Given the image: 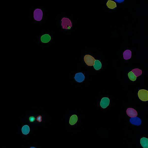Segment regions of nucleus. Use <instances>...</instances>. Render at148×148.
<instances>
[{
	"instance_id": "f03ea898",
	"label": "nucleus",
	"mask_w": 148,
	"mask_h": 148,
	"mask_svg": "<svg viewBox=\"0 0 148 148\" xmlns=\"http://www.w3.org/2000/svg\"><path fill=\"white\" fill-rule=\"evenodd\" d=\"M62 26L63 29H70L72 27V23L69 19L64 17L62 19Z\"/></svg>"
},
{
	"instance_id": "6ab92c4d",
	"label": "nucleus",
	"mask_w": 148,
	"mask_h": 148,
	"mask_svg": "<svg viewBox=\"0 0 148 148\" xmlns=\"http://www.w3.org/2000/svg\"><path fill=\"white\" fill-rule=\"evenodd\" d=\"M35 118L32 116L31 117L29 118L30 121L31 122H33V121L35 120Z\"/></svg>"
},
{
	"instance_id": "423d86ee",
	"label": "nucleus",
	"mask_w": 148,
	"mask_h": 148,
	"mask_svg": "<svg viewBox=\"0 0 148 148\" xmlns=\"http://www.w3.org/2000/svg\"><path fill=\"white\" fill-rule=\"evenodd\" d=\"M110 102V100L108 98H103L102 99L100 102V106L103 108H106L109 105Z\"/></svg>"
},
{
	"instance_id": "4468645a",
	"label": "nucleus",
	"mask_w": 148,
	"mask_h": 148,
	"mask_svg": "<svg viewBox=\"0 0 148 148\" xmlns=\"http://www.w3.org/2000/svg\"><path fill=\"white\" fill-rule=\"evenodd\" d=\"M93 67L95 70H98L101 68L102 65L101 62L98 60H96L94 62Z\"/></svg>"
},
{
	"instance_id": "39448f33",
	"label": "nucleus",
	"mask_w": 148,
	"mask_h": 148,
	"mask_svg": "<svg viewBox=\"0 0 148 148\" xmlns=\"http://www.w3.org/2000/svg\"><path fill=\"white\" fill-rule=\"evenodd\" d=\"M126 113L128 116L131 118L136 117L138 115L137 112L132 108H128L127 110Z\"/></svg>"
},
{
	"instance_id": "dca6fc26",
	"label": "nucleus",
	"mask_w": 148,
	"mask_h": 148,
	"mask_svg": "<svg viewBox=\"0 0 148 148\" xmlns=\"http://www.w3.org/2000/svg\"><path fill=\"white\" fill-rule=\"evenodd\" d=\"M30 131V129L28 126L26 125L23 127L22 132L23 134L26 135L28 134Z\"/></svg>"
},
{
	"instance_id": "aec40b11",
	"label": "nucleus",
	"mask_w": 148,
	"mask_h": 148,
	"mask_svg": "<svg viewBox=\"0 0 148 148\" xmlns=\"http://www.w3.org/2000/svg\"><path fill=\"white\" fill-rule=\"evenodd\" d=\"M30 148H34V147H32Z\"/></svg>"
},
{
	"instance_id": "2eb2a0df",
	"label": "nucleus",
	"mask_w": 148,
	"mask_h": 148,
	"mask_svg": "<svg viewBox=\"0 0 148 148\" xmlns=\"http://www.w3.org/2000/svg\"><path fill=\"white\" fill-rule=\"evenodd\" d=\"M135 76L136 77L140 76L142 74V71L141 70L139 69H135L132 70Z\"/></svg>"
},
{
	"instance_id": "f3484780",
	"label": "nucleus",
	"mask_w": 148,
	"mask_h": 148,
	"mask_svg": "<svg viewBox=\"0 0 148 148\" xmlns=\"http://www.w3.org/2000/svg\"><path fill=\"white\" fill-rule=\"evenodd\" d=\"M128 76L130 80L132 81H134L136 80V77L131 71L129 72L128 74Z\"/></svg>"
},
{
	"instance_id": "6e6552de",
	"label": "nucleus",
	"mask_w": 148,
	"mask_h": 148,
	"mask_svg": "<svg viewBox=\"0 0 148 148\" xmlns=\"http://www.w3.org/2000/svg\"><path fill=\"white\" fill-rule=\"evenodd\" d=\"M74 78L76 81L78 83H81L84 80L85 76L83 73H79L75 75Z\"/></svg>"
},
{
	"instance_id": "f8f14e48",
	"label": "nucleus",
	"mask_w": 148,
	"mask_h": 148,
	"mask_svg": "<svg viewBox=\"0 0 148 148\" xmlns=\"http://www.w3.org/2000/svg\"><path fill=\"white\" fill-rule=\"evenodd\" d=\"M78 118L76 115H74L71 117L70 119V124L72 125H73L77 122L78 121Z\"/></svg>"
},
{
	"instance_id": "0eeeda50",
	"label": "nucleus",
	"mask_w": 148,
	"mask_h": 148,
	"mask_svg": "<svg viewBox=\"0 0 148 148\" xmlns=\"http://www.w3.org/2000/svg\"><path fill=\"white\" fill-rule=\"evenodd\" d=\"M130 122L134 125L139 126L141 124V120L140 118L136 117L131 118L130 120Z\"/></svg>"
},
{
	"instance_id": "20e7f679",
	"label": "nucleus",
	"mask_w": 148,
	"mask_h": 148,
	"mask_svg": "<svg viewBox=\"0 0 148 148\" xmlns=\"http://www.w3.org/2000/svg\"><path fill=\"white\" fill-rule=\"evenodd\" d=\"M42 11L40 9H37L34 11V19L38 21L42 20L43 17Z\"/></svg>"
},
{
	"instance_id": "9d476101",
	"label": "nucleus",
	"mask_w": 148,
	"mask_h": 148,
	"mask_svg": "<svg viewBox=\"0 0 148 148\" xmlns=\"http://www.w3.org/2000/svg\"><path fill=\"white\" fill-rule=\"evenodd\" d=\"M148 139L147 138L143 137L140 140V143L144 148H148Z\"/></svg>"
},
{
	"instance_id": "ddd939ff",
	"label": "nucleus",
	"mask_w": 148,
	"mask_h": 148,
	"mask_svg": "<svg viewBox=\"0 0 148 148\" xmlns=\"http://www.w3.org/2000/svg\"><path fill=\"white\" fill-rule=\"evenodd\" d=\"M106 5L108 8L111 9H114L117 7L116 3L111 0L108 1Z\"/></svg>"
},
{
	"instance_id": "9b49d317",
	"label": "nucleus",
	"mask_w": 148,
	"mask_h": 148,
	"mask_svg": "<svg viewBox=\"0 0 148 148\" xmlns=\"http://www.w3.org/2000/svg\"><path fill=\"white\" fill-rule=\"evenodd\" d=\"M123 57L125 60L130 59L131 57V52L129 50H126L123 53Z\"/></svg>"
},
{
	"instance_id": "7ed1b4c3",
	"label": "nucleus",
	"mask_w": 148,
	"mask_h": 148,
	"mask_svg": "<svg viewBox=\"0 0 148 148\" xmlns=\"http://www.w3.org/2000/svg\"><path fill=\"white\" fill-rule=\"evenodd\" d=\"M84 60L87 65L89 66H93L96 60L93 57L89 55H85L84 58Z\"/></svg>"
},
{
	"instance_id": "a211bd4d",
	"label": "nucleus",
	"mask_w": 148,
	"mask_h": 148,
	"mask_svg": "<svg viewBox=\"0 0 148 148\" xmlns=\"http://www.w3.org/2000/svg\"><path fill=\"white\" fill-rule=\"evenodd\" d=\"M37 120L39 122H40L42 121V117L41 116H38L37 118Z\"/></svg>"
},
{
	"instance_id": "1a4fd4ad",
	"label": "nucleus",
	"mask_w": 148,
	"mask_h": 148,
	"mask_svg": "<svg viewBox=\"0 0 148 148\" xmlns=\"http://www.w3.org/2000/svg\"><path fill=\"white\" fill-rule=\"evenodd\" d=\"M51 39L50 36L48 34H45L42 36L41 40L44 43H47L50 42Z\"/></svg>"
},
{
	"instance_id": "f257e3e1",
	"label": "nucleus",
	"mask_w": 148,
	"mask_h": 148,
	"mask_svg": "<svg viewBox=\"0 0 148 148\" xmlns=\"http://www.w3.org/2000/svg\"><path fill=\"white\" fill-rule=\"evenodd\" d=\"M139 99L143 101H147L148 100V91L147 90L141 89L139 90L138 93Z\"/></svg>"
}]
</instances>
